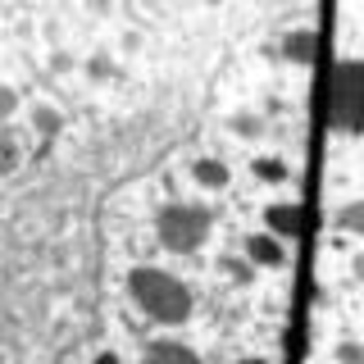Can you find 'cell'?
I'll use <instances>...</instances> for the list:
<instances>
[{
    "label": "cell",
    "instance_id": "obj_3",
    "mask_svg": "<svg viewBox=\"0 0 364 364\" xmlns=\"http://www.w3.org/2000/svg\"><path fill=\"white\" fill-rule=\"evenodd\" d=\"M355 109H360V68L346 64L337 73V123L341 128H355Z\"/></svg>",
    "mask_w": 364,
    "mask_h": 364
},
{
    "label": "cell",
    "instance_id": "obj_6",
    "mask_svg": "<svg viewBox=\"0 0 364 364\" xmlns=\"http://www.w3.org/2000/svg\"><path fill=\"white\" fill-rule=\"evenodd\" d=\"M250 255L264 259V264H273V259H278V246H273V242H250Z\"/></svg>",
    "mask_w": 364,
    "mask_h": 364
},
{
    "label": "cell",
    "instance_id": "obj_2",
    "mask_svg": "<svg viewBox=\"0 0 364 364\" xmlns=\"http://www.w3.org/2000/svg\"><path fill=\"white\" fill-rule=\"evenodd\" d=\"M159 228H164V242L168 246H182V250L196 246L200 237H205V219H200L196 210H168Z\"/></svg>",
    "mask_w": 364,
    "mask_h": 364
},
{
    "label": "cell",
    "instance_id": "obj_1",
    "mask_svg": "<svg viewBox=\"0 0 364 364\" xmlns=\"http://www.w3.org/2000/svg\"><path fill=\"white\" fill-rule=\"evenodd\" d=\"M132 291H136V301L155 318H164V323H178V318H187V310H191L187 287H182L178 278H168V273H159V269H136Z\"/></svg>",
    "mask_w": 364,
    "mask_h": 364
},
{
    "label": "cell",
    "instance_id": "obj_4",
    "mask_svg": "<svg viewBox=\"0 0 364 364\" xmlns=\"http://www.w3.org/2000/svg\"><path fill=\"white\" fill-rule=\"evenodd\" d=\"M141 364H200V360L191 355L187 346H178V341H155V346L141 355Z\"/></svg>",
    "mask_w": 364,
    "mask_h": 364
},
{
    "label": "cell",
    "instance_id": "obj_5",
    "mask_svg": "<svg viewBox=\"0 0 364 364\" xmlns=\"http://www.w3.org/2000/svg\"><path fill=\"white\" fill-rule=\"evenodd\" d=\"M269 219H273V228H278V232H287V228L296 232V210H273Z\"/></svg>",
    "mask_w": 364,
    "mask_h": 364
},
{
    "label": "cell",
    "instance_id": "obj_7",
    "mask_svg": "<svg viewBox=\"0 0 364 364\" xmlns=\"http://www.w3.org/2000/svg\"><path fill=\"white\" fill-rule=\"evenodd\" d=\"M196 173H200V178H210V182H223V168H214V164H200Z\"/></svg>",
    "mask_w": 364,
    "mask_h": 364
}]
</instances>
